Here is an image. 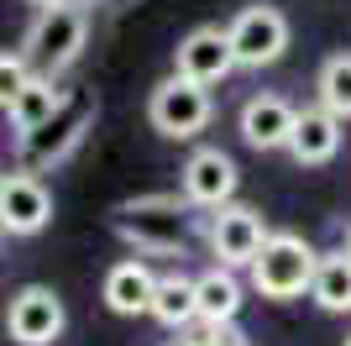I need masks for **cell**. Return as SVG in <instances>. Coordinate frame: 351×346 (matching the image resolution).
Returning a JSON list of instances; mask_svg holds the SVG:
<instances>
[{
    "label": "cell",
    "mask_w": 351,
    "mask_h": 346,
    "mask_svg": "<svg viewBox=\"0 0 351 346\" xmlns=\"http://www.w3.org/2000/svg\"><path fill=\"white\" fill-rule=\"evenodd\" d=\"M110 226L136 252H184L194 236V205L178 194H136L110 210Z\"/></svg>",
    "instance_id": "cell-1"
},
{
    "label": "cell",
    "mask_w": 351,
    "mask_h": 346,
    "mask_svg": "<svg viewBox=\"0 0 351 346\" xmlns=\"http://www.w3.org/2000/svg\"><path fill=\"white\" fill-rule=\"evenodd\" d=\"M315 268H320V252L299 231H273L267 246L257 252V262L247 268V278L263 299H299L315 284Z\"/></svg>",
    "instance_id": "cell-2"
},
{
    "label": "cell",
    "mask_w": 351,
    "mask_h": 346,
    "mask_svg": "<svg viewBox=\"0 0 351 346\" xmlns=\"http://www.w3.org/2000/svg\"><path fill=\"white\" fill-rule=\"evenodd\" d=\"M147 121H152V131L168 137V142H194V137L215 121L210 84H194L184 73H168V79L147 95Z\"/></svg>",
    "instance_id": "cell-3"
},
{
    "label": "cell",
    "mask_w": 351,
    "mask_h": 346,
    "mask_svg": "<svg viewBox=\"0 0 351 346\" xmlns=\"http://www.w3.org/2000/svg\"><path fill=\"white\" fill-rule=\"evenodd\" d=\"M84 37H89V16L79 11V5H69V0H53V5H43V16L32 21L21 53L32 58L37 73H63L73 58L84 53Z\"/></svg>",
    "instance_id": "cell-4"
},
{
    "label": "cell",
    "mask_w": 351,
    "mask_h": 346,
    "mask_svg": "<svg viewBox=\"0 0 351 346\" xmlns=\"http://www.w3.org/2000/svg\"><path fill=\"white\" fill-rule=\"evenodd\" d=\"M231 47L241 69H273L289 47V16L278 5H241L231 16Z\"/></svg>",
    "instance_id": "cell-5"
},
{
    "label": "cell",
    "mask_w": 351,
    "mask_h": 346,
    "mask_svg": "<svg viewBox=\"0 0 351 346\" xmlns=\"http://www.w3.org/2000/svg\"><path fill=\"white\" fill-rule=\"evenodd\" d=\"M69 325V310L47 284H27L11 294V310H5V331L16 346H53Z\"/></svg>",
    "instance_id": "cell-6"
},
{
    "label": "cell",
    "mask_w": 351,
    "mask_h": 346,
    "mask_svg": "<svg viewBox=\"0 0 351 346\" xmlns=\"http://www.w3.org/2000/svg\"><path fill=\"white\" fill-rule=\"evenodd\" d=\"M267 236H273V231L263 226V216H257L252 205L231 200L226 210L210 216V252L220 257V268H252L257 252L267 246Z\"/></svg>",
    "instance_id": "cell-7"
},
{
    "label": "cell",
    "mask_w": 351,
    "mask_h": 346,
    "mask_svg": "<svg viewBox=\"0 0 351 346\" xmlns=\"http://www.w3.org/2000/svg\"><path fill=\"white\" fill-rule=\"evenodd\" d=\"M178 189H184V200L194 210H226L236 200V163L231 152H220V147H194L184 173H178Z\"/></svg>",
    "instance_id": "cell-8"
},
{
    "label": "cell",
    "mask_w": 351,
    "mask_h": 346,
    "mask_svg": "<svg viewBox=\"0 0 351 346\" xmlns=\"http://www.w3.org/2000/svg\"><path fill=\"white\" fill-rule=\"evenodd\" d=\"M231 69H241V63H236V47H231L226 27H194L173 47V73H184L194 84H220Z\"/></svg>",
    "instance_id": "cell-9"
},
{
    "label": "cell",
    "mask_w": 351,
    "mask_h": 346,
    "mask_svg": "<svg viewBox=\"0 0 351 346\" xmlns=\"http://www.w3.org/2000/svg\"><path fill=\"white\" fill-rule=\"evenodd\" d=\"M53 220V194L37 173H5L0 178V226L5 236H37Z\"/></svg>",
    "instance_id": "cell-10"
},
{
    "label": "cell",
    "mask_w": 351,
    "mask_h": 346,
    "mask_svg": "<svg viewBox=\"0 0 351 346\" xmlns=\"http://www.w3.org/2000/svg\"><path fill=\"white\" fill-rule=\"evenodd\" d=\"M293 126H299V111H293L283 95H273V89H263V95H252V100L241 105V137H247V147H257V152L289 147Z\"/></svg>",
    "instance_id": "cell-11"
},
{
    "label": "cell",
    "mask_w": 351,
    "mask_h": 346,
    "mask_svg": "<svg viewBox=\"0 0 351 346\" xmlns=\"http://www.w3.org/2000/svg\"><path fill=\"white\" fill-rule=\"evenodd\" d=\"M63 105H69V95L53 84V73H32L27 89H21L16 100H5V121H11V131L21 137V142H32L37 131H47L53 121H58Z\"/></svg>",
    "instance_id": "cell-12"
},
{
    "label": "cell",
    "mask_w": 351,
    "mask_h": 346,
    "mask_svg": "<svg viewBox=\"0 0 351 346\" xmlns=\"http://www.w3.org/2000/svg\"><path fill=\"white\" fill-rule=\"evenodd\" d=\"M152 294H158V273L142 257L116 262L100 284V299H105L110 315H152Z\"/></svg>",
    "instance_id": "cell-13"
},
{
    "label": "cell",
    "mask_w": 351,
    "mask_h": 346,
    "mask_svg": "<svg viewBox=\"0 0 351 346\" xmlns=\"http://www.w3.org/2000/svg\"><path fill=\"white\" fill-rule=\"evenodd\" d=\"M346 121H341L336 111H325V105H309V111H299V126H293V163L299 168H320V163H330L341 152V137H346Z\"/></svg>",
    "instance_id": "cell-14"
},
{
    "label": "cell",
    "mask_w": 351,
    "mask_h": 346,
    "mask_svg": "<svg viewBox=\"0 0 351 346\" xmlns=\"http://www.w3.org/2000/svg\"><path fill=\"white\" fill-rule=\"evenodd\" d=\"M194 288H199V320L205 325H236V315H241V278H236V268H205V273L194 278Z\"/></svg>",
    "instance_id": "cell-15"
},
{
    "label": "cell",
    "mask_w": 351,
    "mask_h": 346,
    "mask_svg": "<svg viewBox=\"0 0 351 346\" xmlns=\"http://www.w3.org/2000/svg\"><path fill=\"white\" fill-rule=\"evenodd\" d=\"M152 320L168 325V331H189V325H199V288H194V278L162 273L158 294H152Z\"/></svg>",
    "instance_id": "cell-16"
},
{
    "label": "cell",
    "mask_w": 351,
    "mask_h": 346,
    "mask_svg": "<svg viewBox=\"0 0 351 346\" xmlns=\"http://www.w3.org/2000/svg\"><path fill=\"white\" fill-rule=\"evenodd\" d=\"M309 299L320 304L325 315H346L351 310V252H320Z\"/></svg>",
    "instance_id": "cell-17"
},
{
    "label": "cell",
    "mask_w": 351,
    "mask_h": 346,
    "mask_svg": "<svg viewBox=\"0 0 351 346\" xmlns=\"http://www.w3.org/2000/svg\"><path fill=\"white\" fill-rule=\"evenodd\" d=\"M315 95H320L325 111H336L341 121H351V53H330V58L320 63Z\"/></svg>",
    "instance_id": "cell-18"
},
{
    "label": "cell",
    "mask_w": 351,
    "mask_h": 346,
    "mask_svg": "<svg viewBox=\"0 0 351 346\" xmlns=\"http://www.w3.org/2000/svg\"><path fill=\"white\" fill-rule=\"evenodd\" d=\"M32 73H37V69H32V58H27V53H5V58H0V105L16 100V95L27 89Z\"/></svg>",
    "instance_id": "cell-19"
},
{
    "label": "cell",
    "mask_w": 351,
    "mask_h": 346,
    "mask_svg": "<svg viewBox=\"0 0 351 346\" xmlns=\"http://www.w3.org/2000/svg\"><path fill=\"white\" fill-rule=\"evenodd\" d=\"M184 346H241V336H236V325H205V320H199Z\"/></svg>",
    "instance_id": "cell-20"
},
{
    "label": "cell",
    "mask_w": 351,
    "mask_h": 346,
    "mask_svg": "<svg viewBox=\"0 0 351 346\" xmlns=\"http://www.w3.org/2000/svg\"><path fill=\"white\" fill-rule=\"evenodd\" d=\"M346 252H351V231H346Z\"/></svg>",
    "instance_id": "cell-21"
},
{
    "label": "cell",
    "mask_w": 351,
    "mask_h": 346,
    "mask_svg": "<svg viewBox=\"0 0 351 346\" xmlns=\"http://www.w3.org/2000/svg\"><path fill=\"white\" fill-rule=\"evenodd\" d=\"M43 5H53V0H43Z\"/></svg>",
    "instance_id": "cell-22"
},
{
    "label": "cell",
    "mask_w": 351,
    "mask_h": 346,
    "mask_svg": "<svg viewBox=\"0 0 351 346\" xmlns=\"http://www.w3.org/2000/svg\"><path fill=\"white\" fill-rule=\"evenodd\" d=\"M346 346H351V336H346Z\"/></svg>",
    "instance_id": "cell-23"
},
{
    "label": "cell",
    "mask_w": 351,
    "mask_h": 346,
    "mask_svg": "<svg viewBox=\"0 0 351 346\" xmlns=\"http://www.w3.org/2000/svg\"><path fill=\"white\" fill-rule=\"evenodd\" d=\"M173 346H184V341H173Z\"/></svg>",
    "instance_id": "cell-24"
}]
</instances>
